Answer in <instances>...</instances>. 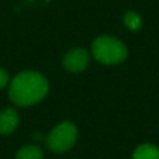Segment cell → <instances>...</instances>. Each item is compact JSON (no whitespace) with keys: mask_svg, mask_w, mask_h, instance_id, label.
<instances>
[{"mask_svg":"<svg viewBox=\"0 0 159 159\" xmlns=\"http://www.w3.org/2000/svg\"><path fill=\"white\" fill-rule=\"evenodd\" d=\"M43 152L39 147L35 145H27L22 147L16 155V159H42Z\"/></svg>","mask_w":159,"mask_h":159,"instance_id":"52a82bcc","label":"cell"},{"mask_svg":"<svg viewBox=\"0 0 159 159\" xmlns=\"http://www.w3.org/2000/svg\"><path fill=\"white\" fill-rule=\"evenodd\" d=\"M89 63V55L82 48H75L70 50L63 59V66L67 71L71 73H80L84 71Z\"/></svg>","mask_w":159,"mask_h":159,"instance_id":"277c9868","label":"cell"},{"mask_svg":"<svg viewBox=\"0 0 159 159\" xmlns=\"http://www.w3.org/2000/svg\"><path fill=\"white\" fill-rule=\"evenodd\" d=\"M7 84H8V74H7V71H6V70H3V69H0V89H2V88H4Z\"/></svg>","mask_w":159,"mask_h":159,"instance_id":"9c48e42d","label":"cell"},{"mask_svg":"<svg viewBox=\"0 0 159 159\" xmlns=\"http://www.w3.org/2000/svg\"><path fill=\"white\" fill-rule=\"evenodd\" d=\"M18 126V115L14 109H4L0 112V134H10Z\"/></svg>","mask_w":159,"mask_h":159,"instance_id":"5b68a950","label":"cell"},{"mask_svg":"<svg viewBox=\"0 0 159 159\" xmlns=\"http://www.w3.org/2000/svg\"><path fill=\"white\" fill-rule=\"evenodd\" d=\"M77 140V127L70 121L60 123L46 137V145L52 152L63 154L69 151Z\"/></svg>","mask_w":159,"mask_h":159,"instance_id":"3957f363","label":"cell"},{"mask_svg":"<svg viewBox=\"0 0 159 159\" xmlns=\"http://www.w3.org/2000/svg\"><path fill=\"white\" fill-rule=\"evenodd\" d=\"M92 55L102 64H119L127 57V48L113 36H99L92 43Z\"/></svg>","mask_w":159,"mask_h":159,"instance_id":"7a4b0ae2","label":"cell"},{"mask_svg":"<svg viewBox=\"0 0 159 159\" xmlns=\"http://www.w3.org/2000/svg\"><path fill=\"white\" fill-rule=\"evenodd\" d=\"M133 159H159V148L151 144H143L135 148Z\"/></svg>","mask_w":159,"mask_h":159,"instance_id":"8992f818","label":"cell"},{"mask_svg":"<svg viewBox=\"0 0 159 159\" xmlns=\"http://www.w3.org/2000/svg\"><path fill=\"white\" fill-rule=\"evenodd\" d=\"M49 84L46 78L36 71H22L13 78L8 96L18 106H31L46 96Z\"/></svg>","mask_w":159,"mask_h":159,"instance_id":"6da1fadb","label":"cell"},{"mask_svg":"<svg viewBox=\"0 0 159 159\" xmlns=\"http://www.w3.org/2000/svg\"><path fill=\"white\" fill-rule=\"evenodd\" d=\"M123 21H124V24H126V27L131 31H138L141 28V25H143V20H141V17L138 16L135 11H129V13H126Z\"/></svg>","mask_w":159,"mask_h":159,"instance_id":"ba28073f","label":"cell"}]
</instances>
